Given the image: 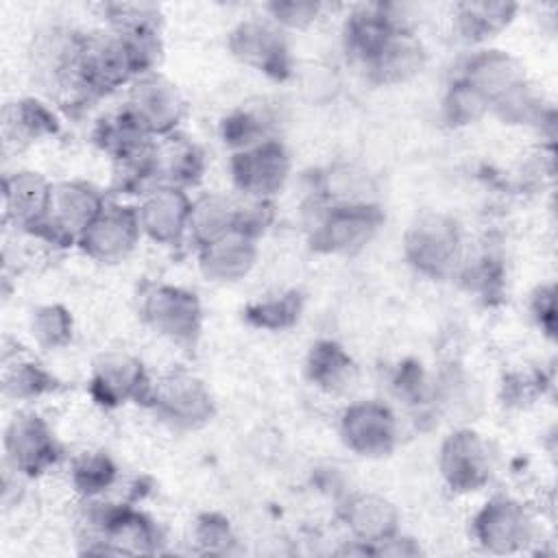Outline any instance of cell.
Returning <instances> with one entry per match:
<instances>
[{"label": "cell", "instance_id": "cell-1", "mask_svg": "<svg viewBox=\"0 0 558 558\" xmlns=\"http://www.w3.org/2000/svg\"><path fill=\"white\" fill-rule=\"evenodd\" d=\"M83 39V31L52 24L41 28L31 44V72L48 98L61 107L87 105L78 78Z\"/></svg>", "mask_w": 558, "mask_h": 558}, {"label": "cell", "instance_id": "cell-2", "mask_svg": "<svg viewBox=\"0 0 558 558\" xmlns=\"http://www.w3.org/2000/svg\"><path fill=\"white\" fill-rule=\"evenodd\" d=\"M401 248L405 262L427 279H451L466 253L460 222L445 211L414 216Z\"/></svg>", "mask_w": 558, "mask_h": 558}, {"label": "cell", "instance_id": "cell-3", "mask_svg": "<svg viewBox=\"0 0 558 558\" xmlns=\"http://www.w3.org/2000/svg\"><path fill=\"white\" fill-rule=\"evenodd\" d=\"M107 203V196L89 181H52L46 211L31 238L52 248H76L83 231Z\"/></svg>", "mask_w": 558, "mask_h": 558}, {"label": "cell", "instance_id": "cell-4", "mask_svg": "<svg viewBox=\"0 0 558 558\" xmlns=\"http://www.w3.org/2000/svg\"><path fill=\"white\" fill-rule=\"evenodd\" d=\"M384 211L379 203L318 205L307 225L310 246L323 255H357L379 233Z\"/></svg>", "mask_w": 558, "mask_h": 558}, {"label": "cell", "instance_id": "cell-5", "mask_svg": "<svg viewBox=\"0 0 558 558\" xmlns=\"http://www.w3.org/2000/svg\"><path fill=\"white\" fill-rule=\"evenodd\" d=\"M140 318L157 336L168 342L190 349L203 331V305L198 296L181 286L153 281L140 292Z\"/></svg>", "mask_w": 558, "mask_h": 558}, {"label": "cell", "instance_id": "cell-6", "mask_svg": "<svg viewBox=\"0 0 558 558\" xmlns=\"http://www.w3.org/2000/svg\"><path fill=\"white\" fill-rule=\"evenodd\" d=\"M146 408L168 427L196 432L211 423L216 401L201 377L187 371H172L153 381Z\"/></svg>", "mask_w": 558, "mask_h": 558}, {"label": "cell", "instance_id": "cell-7", "mask_svg": "<svg viewBox=\"0 0 558 558\" xmlns=\"http://www.w3.org/2000/svg\"><path fill=\"white\" fill-rule=\"evenodd\" d=\"M471 536L488 554H517L536 541L538 523L521 499L497 493L473 514Z\"/></svg>", "mask_w": 558, "mask_h": 558}, {"label": "cell", "instance_id": "cell-8", "mask_svg": "<svg viewBox=\"0 0 558 558\" xmlns=\"http://www.w3.org/2000/svg\"><path fill=\"white\" fill-rule=\"evenodd\" d=\"M229 179L242 198L272 201L288 183L292 157L279 137H266L229 155Z\"/></svg>", "mask_w": 558, "mask_h": 558}, {"label": "cell", "instance_id": "cell-9", "mask_svg": "<svg viewBox=\"0 0 558 558\" xmlns=\"http://www.w3.org/2000/svg\"><path fill=\"white\" fill-rule=\"evenodd\" d=\"M2 449L7 469L24 480L52 471L63 456L52 425L33 410H22L7 423Z\"/></svg>", "mask_w": 558, "mask_h": 558}, {"label": "cell", "instance_id": "cell-10", "mask_svg": "<svg viewBox=\"0 0 558 558\" xmlns=\"http://www.w3.org/2000/svg\"><path fill=\"white\" fill-rule=\"evenodd\" d=\"M227 46L240 63L262 72L268 78L283 81L294 72L288 33L279 28L264 11L240 20L229 31Z\"/></svg>", "mask_w": 558, "mask_h": 558}, {"label": "cell", "instance_id": "cell-11", "mask_svg": "<svg viewBox=\"0 0 558 558\" xmlns=\"http://www.w3.org/2000/svg\"><path fill=\"white\" fill-rule=\"evenodd\" d=\"M438 471L453 493L469 495L482 490L495 473L493 447L477 429L456 427L438 447Z\"/></svg>", "mask_w": 558, "mask_h": 558}, {"label": "cell", "instance_id": "cell-12", "mask_svg": "<svg viewBox=\"0 0 558 558\" xmlns=\"http://www.w3.org/2000/svg\"><path fill=\"white\" fill-rule=\"evenodd\" d=\"M122 107L153 140L177 133L187 113V102L181 89L157 70L137 76L126 87Z\"/></svg>", "mask_w": 558, "mask_h": 558}, {"label": "cell", "instance_id": "cell-13", "mask_svg": "<svg viewBox=\"0 0 558 558\" xmlns=\"http://www.w3.org/2000/svg\"><path fill=\"white\" fill-rule=\"evenodd\" d=\"M153 379L140 357L129 351L111 349L100 353L89 373V395L102 408H122L126 403L146 405Z\"/></svg>", "mask_w": 558, "mask_h": 558}, {"label": "cell", "instance_id": "cell-14", "mask_svg": "<svg viewBox=\"0 0 558 558\" xmlns=\"http://www.w3.org/2000/svg\"><path fill=\"white\" fill-rule=\"evenodd\" d=\"M338 434L344 447L360 458H384L399 442V418L379 399H360L340 412Z\"/></svg>", "mask_w": 558, "mask_h": 558}, {"label": "cell", "instance_id": "cell-15", "mask_svg": "<svg viewBox=\"0 0 558 558\" xmlns=\"http://www.w3.org/2000/svg\"><path fill=\"white\" fill-rule=\"evenodd\" d=\"M190 190L177 185H153L137 196L135 216L142 238L159 246H179L187 242V225L192 211Z\"/></svg>", "mask_w": 558, "mask_h": 558}, {"label": "cell", "instance_id": "cell-16", "mask_svg": "<svg viewBox=\"0 0 558 558\" xmlns=\"http://www.w3.org/2000/svg\"><path fill=\"white\" fill-rule=\"evenodd\" d=\"M140 240L142 231L135 207L120 201H107L83 231L76 248L98 264H118L137 248Z\"/></svg>", "mask_w": 558, "mask_h": 558}, {"label": "cell", "instance_id": "cell-17", "mask_svg": "<svg viewBox=\"0 0 558 558\" xmlns=\"http://www.w3.org/2000/svg\"><path fill=\"white\" fill-rule=\"evenodd\" d=\"M412 28L397 4H362L349 13L342 26V48L362 72L379 54L397 31Z\"/></svg>", "mask_w": 558, "mask_h": 558}, {"label": "cell", "instance_id": "cell-18", "mask_svg": "<svg viewBox=\"0 0 558 558\" xmlns=\"http://www.w3.org/2000/svg\"><path fill=\"white\" fill-rule=\"evenodd\" d=\"M458 78L473 87L488 102L490 111L530 83L519 59L499 48H477L471 52Z\"/></svg>", "mask_w": 558, "mask_h": 558}, {"label": "cell", "instance_id": "cell-19", "mask_svg": "<svg viewBox=\"0 0 558 558\" xmlns=\"http://www.w3.org/2000/svg\"><path fill=\"white\" fill-rule=\"evenodd\" d=\"M340 521L347 527L353 543L362 545V551H373L395 538L401 530L399 508L377 493H351L338 508Z\"/></svg>", "mask_w": 558, "mask_h": 558}, {"label": "cell", "instance_id": "cell-20", "mask_svg": "<svg viewBox=\"0 0 558 558\" xmlns=\"http://www.w3.org/2000/svg\"><path fill=\"white\" fill-rule=\"evenodd\" d=\"M259 257V238L233 229L196 248L201 275L211 283H235L248 277Z\"/></svg>", "mask_w": 558, "mask_h": 558}, {"label": "cell", "instance_id": "cell-21", "mask_svg": "<svg viewBox=\"0 0 558 558\" xmlns=\"http://www.w3.org/2000/svg\"><path fill=\"white\" fill-rule=\"evenodd\" d=\"M52 181L35 170H15L2 179V222L31 235L39 225Z\"/></svg>", "mask_w": 558, "mask_h": 558}, {"label": "cell", "instance_id": "cell-22", "mask_svg": "<svg viewBox=\"0 0 558 558\" xmlns=\"http://www.w3.org/2000/svg\"><path fill=\"white\" fill-rule=\"evenodd\" d=\"M427 63V50L414 28L397 31L379 54L366 65L364 76L375 85H403L418 76Z\"/></svg>", "mask_w": 558, "mask_h": 558}, {"label": "cell", "instance_id": "cell-23", "mask_svg": "<svg viewBox=\"0 0 558 558\" xmlns=\"http://www.w3.org/2000/svg\"><path fill=\"white\" fill-rule=\"evenodd\" d=\"M153 168L157 185L163 183L190 190L203 179L207 159L196 142L177 131L155 140Z\"/></svg>", "mask_w": 558, "mask_h": 558}, {"label": "cell", "instance_id": "cell-24", "mask_svg": "<svg viewBox=\"0 0 558 558\" xmlns=\"http://www.w3.org/2000/svg\"><path fill=\"white\" fill-rule=\"evenodd\" d=\"M59 129L61 122L57 111L48 100L37 96L15 98L2 109V137L4 144H13L15 148L54 137Z\"/></svg>", "mask_w": 558, "mask_h": 558}, {"label": "cell", "instance_id": "cell-25", "mask_svg": "<svg viewBox=\"0 0 558 558\" xmlns=\"http://www.w3.org/2000/svg\"><path fill=\"white\" fill-rule=\"evenodd\" d=\"M314 198L318 205H362L377 203V183L357 163L336 161L314 177Z\"/></svg>", "mask_w": 558, "mask_h": 558}, {"label": "cell", "instance_id": "cell-26", "mask_svg": "<svg viewBox=\"0 0 558 558\" xmlns=\"http://www.w3.org/2000/svg\"><path fill=\"white\" fill-rule=\"evenodd\" d=\"M305 377L327 395L347 392L357 377V366L351 353L336 340H316L305 357Z\"/></svg>", "mask_w": 558, "mask_h": 558}, {"label": "cell", "instance_id": "cell-27", "mask_svg": "<svg viewBox=\"0 0 558 558\" xmlns=\"http://www.w3.org/2000/svg\"><path fill=\"white\" fill-rule=\"evenodd\" d=\"M2 395L11 401L31 403L59 388L57 377L35 357L15 349L13 353H2Z\"/></svg>", "mask_w": 558, "mask_h": 558}, {"label": "cell", "instance_id": "cell-28", "mask_svg": "<svg viewBox=\"0 0 558 558\" xmlns=\"http://www.w3.org/2000/svg\"><path fill=\"white\" fill-rule=\"evenodd\" d=\"M233 229H240V198L220 192L194 196L187 225V242L194 251Z\"/></svg>", "mask_w": 558, "mask_h": 558}, {"label": "cell", "instance_id": "cell-29", "mask_svg": "<svg viewBox=\"0 0 558 558\" xmlns=\"http://www.w3.org/2000/svg\"><path fill=\"white\" fill-rule=\"evenodd\" d=\"M519 4L514 2H458L451 11V24L458 37L466 44H484L506 31Z\"/></svg>", "mask_w": 558, "mask_h": 558}, {"label": "cell", "instance_id": "cell-30", "mask_svg": "<svg viewBox=\"0 0 558 558\" xmlns=\"http://www.w3.org/2000/svg\"><path fill=\"white\" fill-rule=\"evenodd\" d=\"M70 486L81 499L105 497L120 480L118 464L107 451H83L70 460Z\"/></svg>", "mask_w": 558, "mask_h": 558}, {"label": "cell", "instance_id": "cell-31", "mask_svg": "<svg viewBox=\"0 0 558 558\" xmlns=\"http://www.w3.org/2000/svg\"><path fill=\"white\" fill-rule=\"evenodd\" d=\"M303 312V296L299 290H281L266 294L246 305L244 316L251 325L268 331H283L299 323Z\"/></svg>", "mask_w": 558, "mask_h": 558}, {"label": "cell", "instance_id": "cell-32", "mask_svg": "<svg viewBox=\"0 0 558 558\" xmlns=\"http://www.w3.org/2000/svg\"><path fill=\"white\" fill-rule=\"evenodd\" d=\"M28 331L39 349L59 351L72 342L74 320L70 310L61 303H44L31 312Z\"/></svg>", "mask_w": 558, "mask_h": 558}, {"label": "cell", "instance_id": "cell-33", "mask_svg": "<svg viewBox=\"0 0 558 558\" xmlns=\"http://www.w3.org/2000/svg\"><path fill=\"white\" fill-rule=\"evenodd\" d=\"M272 118L262 107H242L231 111L220 122V137L231 153L248 148L266 137H272Z\"/></svg>", "mask_w": 558, "mask_h": 558}, {"label": "cell", "instance_id": "cell-34", "mask_svg": "<svg viewBox=\"0 0 558 558\" xmlns=\"http://www.w3.org/2000/svg\"><path fill=\"white\" fill-rule=\"evenodd\" d=\"M105 28L116 33L161 31V11L148 2H107L100 7Z\"/></svg>", "mask_w": 558, "mask_h": 558}, {"label": "cell", "instance_id": "cell-35", "mask_svg": "<svg viewBox=\"0 0 558 558\" xmlns=\"http://www.w3.org/2000/svg\"><path fill=\"white\" fill-rule=\"evenodd\" d=\"M490 113L488 102L462 78H453L442 96V118L451 126H471Z\"/></svg>", "mask_w": 558, "mask_h": 558}, {"label": "cell", "instance_id": "cell-36", "mask_svg": "<svg viewBox=\"0 0 558 558\" xmlns=\"http://www.w3.org/2000/svg\"><path fill=\"white\" fill-rule=\"evenodd\" d=\"M190 543L201 554H227L235 545V534L227 517L218 512H203L192 523Z\"/></svg>", "mask_w": 558, "mask_h": 558}, {"label": "cell", "instance_id": "cell-37", "mask_svg": "<svg viewBox=\"0 0 558 558\" xmlns=\"http://www.w3.org/2000/svg\"><path fill=\"white\" fill-rule=\"evenodd\" d=\"M320 2H303V0H275L264 4V13L286 33L305 31L323 17Z\"/></svg>", "mask_w": 558, "mask_h": 558}, {"label": "cell", "instance_id": "cell-38", "mask_svg": "<svg viewBox=\"0 0 558 558\" xmlns=\"http://www.w3.org/2000/svg\"><path fill=\"white\" fill-rule=\"evenodd\" d=\"M530 310H532V316H534L536 325L541 327V331L551 338V336H554V327H556L554 286H538L536 292L532 294Z\"/></svg>", "mask_w": 558, "mask_h": 558}]
</instances>
